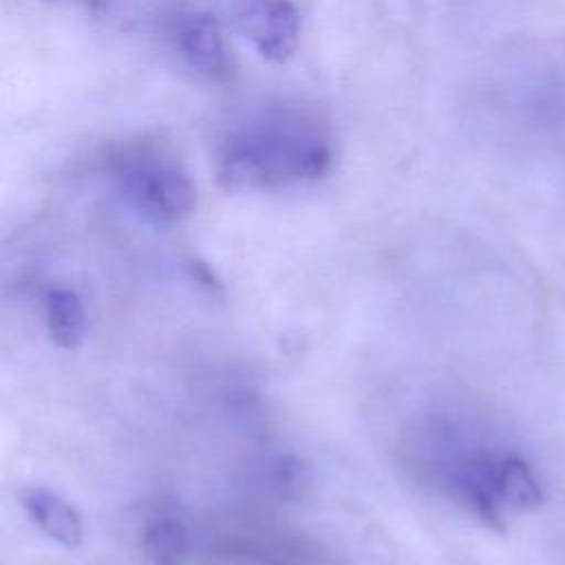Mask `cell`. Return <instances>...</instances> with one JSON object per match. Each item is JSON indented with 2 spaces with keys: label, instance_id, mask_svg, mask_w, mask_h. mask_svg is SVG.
<instances>
[{
  "label": "cell",
  "instance_id": "obj_1",
  "mask_svg": "<svg viewBox=\"0 0 565 565\" xmlns=\"http://www.w3.org/2000/svg\"><path fill=\"white\" fill-rule=\"evenodd\" d=\"M333 163L327 128L294 106L263 108L236 121L216 148V174L225 190L260 192L309 183Z\"/></svg>",
  "mask_w": 565,
  "mask_h": 565
},
{
  "label": "cell",
  "instance_id": "obj_2",
  "mask_svg": "<svg viewBox=\"0 0 565 565\" xmlns=\"http://www.w3.org/2000/svg\"><path fill=\"white\" fill-rule=\"evenodd\" d=\"M108 172L126 205L152 225H172L196 205L188 170L159 141L139 139L115 148Z\"/></svg>",
  "mask_w": 565,
  "mask_h": 565
},
{
  "label": "cell",
  "instance_id": "obj_3",
  "mask_svg": "<svg viewBox=\"0 0 565 565\" xmlns=\"http://www.w3.org/2000/svg\"><path fill=\"white\" fill-rule=\"evenodd\" d=\"M300 11L291 0H238L234 24L269 62L294 55L300 38Z\"/></svg>",
  "mask_w": 565,
  "mask_h": 565
},
{
  "label": "cell",
  "instance_id": "obj_4",
  "mask_svg": "<svg viewBox=\"0 0 565 565\" xmlns=\"http://www.w3.org/2000/svg\"><path fill=\"white\" fill-rule=\"evenodd\" d=\"M170 38L181 62L199 77L221 82L230 75V49L214 15L203 11L179 13L172 20Z\"/></svg>",
  "mask_w": 565,
  "mask_h": 565
},
{
  "label": "cell",
  "instance_id": "obj_5",
  "mask_svg": "<svg viewBox=\"0 0 565 565\" xmlns=\"http://www.w3.org/2000/svg\"><path fill=\"white\" fill-rule=\"evenodd\" d=\"M20 501L29 519L53 541L64 547H77L84 539V527L77 510L60 494L44 488H26Z\"/></svg>",
  "mask_w": 565,
  "mask_h": 565
},
{
  "label": "cell",
  "instance_id": "obj_6",
  "mask_svg": "<svg viewBox=\"0 0 565 565\" xmlns=\"http://www.w3.org/2000/svg\"><path fill=\"white\" fill-rule=\"evenodd\" d=\"M46 327L51 340L62 349H75L86 333V316L79 296L68 287H53L46 294Z\"/></svg>",
  "mask_w": 565,
  "mask_h": 565
},
{
  "label": "cell",
  "instance_id": "obj_7",
  "mask_svg": "<svg viewBox=\"0 0 565 565\" xmlns=\"http://www.w3.org/2000/svg\"><path fill=\"white\" fill-rule=\"evenodd\" d=\"M492 486L501 503L527 512L541 505L543 492L530 468L514 457L492 463Z\"/></svg>",
  "mask_w": 565,
  "mask_h": 565
},
{
  "label": "cell",
  "instance_id": "obj_8",
  "mask_svg": "<svg viewBox=\"0 0 565 565\" xmlns=\"http://www.w3.org/2000/svg\"><path fill=\"white\" fill-rule=\"evenodd\" d=\"M185 554V530L174 519L148 525L143 534V556L148 565H179Z\"/></svg>",
  "mask_w": 565,
  "mask_h": 565
},
{
  "label": "cell",
  "instance_id": "obj_9",
  "mask_svg": "<svg viewBox=\"0 0 565 565\" xmlns=\"http://www.w3.org/2000/svg\"><path fill=\"white\" fill-rule=\"evenodd\" d=\"M269 481H271V488L282 499H302V494L311 486V472L302 459L294 455H285L274 461Z\"/></svg>",
  "mask_w": 565,
  "mask_h": 565
},
{
  "label": "cell",
  "instance_id": "obj_10",
  "mask_svg": "<svg viewBox=\"0 0 565 565\" xmlns=\"http://www.w3.org/2000/svg\"><path fill=\"white\" fill-rule=\"evenodd\" d=\"M55 2L79 7V9H86V11H97L104 4V0H55Z\"/></svg>",
  "mask_w": 565,
  "mask_h": 565
}]
</instances>
